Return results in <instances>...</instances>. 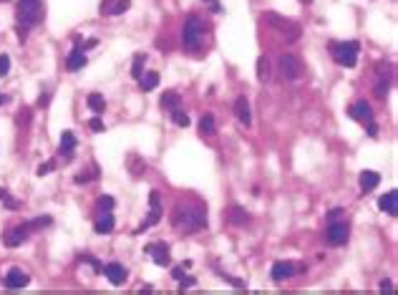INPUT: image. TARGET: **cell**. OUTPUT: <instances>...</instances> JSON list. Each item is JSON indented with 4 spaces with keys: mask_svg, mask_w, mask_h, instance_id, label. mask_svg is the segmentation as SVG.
<instances>
[{
    "mask_svg": "<svg viewBox=\"0 0 398 295\" xmlns=\"http://www.w3.org/2000/svg\"><path fill=\"white\" fill-rule=\"evenodd\" d=\"M350 116H353L355 121L365 124L370 136H375V134H378V126H375V121H373V109H370V104H368V101H363V99H360V101H355V104L350 106Z\"/></svg>",
    "mask_w": 398,
    "mask_h": 295,
    "instance_id": "obj_5",
    "label": "cell"
},
{
    "mask_svg": "<svg viewBox=\"0 0 398 295\" xmlns=\"http://www.w3.org/2000/svg\"><path fill=\"white\" fill-rule=\"evenodd\" d=\"M227 220H230L232 225L242 227V225H247V220H250V212H247L245 207H240V205H232V207L227 210Z\"/></svg>",
    "mask_w": 398,
    "mask_h": 295,
    "instance_id": "obj_20",
    "label": "cell"
},
{
    "mask_svg": "<svg viewBox=\"0 0 398 295\" xmlns=\"http://www.w3.org/2000/svg\"><path fill=\"white\" fill-rule=\"evenodd\" d=\"M194 282H196V280H194V277H186V280H184V277H181V280H179V287H181V290H184V287H191V285H194Z\"/></svg>",
    "mask_w": 398,
    "mask_h": 295,
    "instance_id": "obj_38",
    "label": "cell"
},
{
    "mask_svg": "<svg viewBox=\"0 0 398 295\" xmlns=\"http://www.w3.org/2000/svg\"><path fill=\"white\" fill-rule=\"evenodd\" d=\"M81 260H83V262H88V265H91L96 272H101V270H104V265H101L96 257H91V255H81Z\"/></svg>",
    "mask_w": 398,
    "mask_h": 295,
    "instance_id": "obj_33",
    "label": "cell"
},
{
    "mask_svg": "<svg viewBox=\"0 0 398 295\" xmlns=\"http://www.w3.org/2000/svg\"><path fill=\"white\" fill-rule=\"evenodd\" d=\"M280 73H282V78H287V81H297V78L303 76V61H300L295 53L280 56Z\"/></svg>",
    "mask_w": 398,
    "mask_h": 295,
    "instance_id": "obj_7",
    "label": "cell"
},
{
    "mask_svg": "<svg viewBox=\"0 0 398 295\" xmlns=\"http://www.w3.org/2000/svg\"><path fill=\"white\" fill-rule=\"evenodd\" d=\"M181 275H184V267H174V270H171V277H174V280H181Z\"/></svg>",
    "mask_w": 398,
    "mask_h": 295,
    "instance_id": "obj_39",
    "label": "cell"
},
{
    "mask_svg": "<svg viewBox=\"0 0 398 295\" xmlns=\"http://www.w3.org/2000/svg\"><path fill=\"white\" fill-rule=\"evenodd\" d=\"M93 131H104V121L101 119H91V124H88Z\"/></svg>",
    "mask_w": 398,
    "mask_h": 295,
    "instance_id": "obj_37",
    "label": "cell"
},
{
    "mask_svg": "<svg viewBox=\"0 0 398 295\" xmlns=\"http://www.w3.org/2000/svg\"><path fill=\"white\" fill-rule=\"evenodd\" d=\"M83 66H86V48H83L81 38H76L73 51H71V56L66 58V68H68V71H78V68H83Z\"/></svg>",
    "mask_w": 398,
    "mask_h": 295,
    "instance_id": "obj_10",
    "label": "cell"
},
{
    "mask_svg": "<svg viewBox=\"0 0 398 295\" xmlns=\"http://www.w3.org/2000/svg\"><path fill=\"white\" fill-rule=\"evenodd\" d=\"M139 86H141V91H154V88L159 86V73H156V71L141 73V76H139Z\"/></svg>",
    "mask_w": 398,
    "mask_h": 295,
    "instance_id": "obj_23",
    "label": "cell"
},
{
    "mask_svg": "<svg viewBox=\"0 0 398 295\" xmlns=\"http://www.w3.org/2000/svg\"><path fill=\"white\" fill-rule=\"evenodd\" d=\"M171 121L176 124V126H189L191 121H189V116H186V111H181V109H176V111H171Z\"/></svg>",
    "mask_w": 398,
    "mask_h": 295,
    "instance_id": "obj_29",
    "label": "cell"
},
{
    "mask_svg": "<svg viewBox=\"0 0 398 295\" xmlns=\"http://www.w3.org/2000/svg\"><path fill=\"white\" fill-rule=\"evenodd\" d=\"M48 104H51V93H48V91H43V93H41V99H38V106L43 109V106H48Z\"/></svg>",
    "mask_w": 398,
    "mask_h": 295,
    "instance_id": "obj_35",
    "label": "cell"
},
{
    "mask_svg": "<svg viewBox=\"0 0 398 295\" xmlns=\"http://www.w3.org/2000/svg\"><path fill=\"white\" fill-rule=\"evenodd\" d=\"M8 71H11V56L0 53V76H8Z\"/></svg>",
    "mask_w": 398,
    "mask_h": 295,
    "instance_id": "obj_32",
    "label": "cell"
},
{
    "mask_svg": "<svg viewBox=\"0 0 398 295\" xmlns=\"http://www.w3.org/2000/svg\"><path fill=\"white\" fill-rule=\"evenodd\" d=\"M205 3L210 6V11H212V13H222V6L217 3V0H205Z\"/></svg>",
    "mask_w": 398,
    "mask_h": 295,
    "instance_id": "obj_36",
    "label": "cell"
},
{
    "mask_svg": "<svg viewBox=\"0 0 398 295\" xmlns=\"http://www.w3.org/2000/svg\"><path fill=\"white\" fill-rule=\"evenodd\" d=\"M380 290H390V280H383V282H380Z\"/></svg>",
    "mask_w": 398,
    "mask_h": 295,
    "instance_id": "obj_41",
    "label": "cell"
},
{
    "mask_svg": "<svg viewBox=\"0 0 398 295\" xmlns=\"http://www.w3.org/2000/svg\"><path fill=\"white\" fill-rule=\"evenodd\" d=\"M378 207H380L383 212H388L390 217H395V215H398V192L390 189L388 194H383V197L378 200Z\"/></svg>",
    "mask_w": 398,
    "mask_h": 295,
    "instance_id": "obj_18",
    "label": "cell"
},
{
    "mask_svg": "<svg viewBox=\"0 0 398 295\" xmlns=\"http://www.w3.org/2000/svg\"><path fill=\"white\" fill-rule=\"evenodd\" d=\"M181 46L189 53H196L199 48L205 46V23L199 21L196 16H189L184 28H181Z\"/></svg>",
    "mask_w": 398,
    "mask_h": 295,
    "instance_id": "obj_2",
    "label": "cell"
},
{
    "mask_svg": "<svg viewBox=\"0 0 398 295\" xmlns=\"http://www.w3.org/2000/svg\"><path fill=\"white\" fill-rule=\"evenodd\" d=\"M88 109H91L93 114H104V109H106L104 96H101V93H91V96H88Z\"/></svg>",
    "mask_w": 398,
    "mask_h": 295,
    "instance_id": "obj_25",
    "label": "cell"
},
{
    "mask_svg": "<svg viewBox=\"0 0 398 295\" xmlns=\"http://www.w3.org/2000/svg\"><path fill=\"white\" fill-rule=\"evenodd\" d=\"M378 184H380V174L378 172H370V169L360 172V189L363 192H373Z\"/></svg>",
    "mask_w": 398,
    "mask_h": 295,
    "instance_id": "obj_21",
    "label": "cell"
},
{
    "mask_svg": "<svg viewBox=\"0 0 398 295\" xmlns=\"http://www.w3.org/2000/svg\"><path fill=\"white\" fill-rule=\"evenodd\" d=\"M235 116H237V121L245 124V126L252 124V109H250L247 96H237V101H235Z\"/></svg>",
    "mask_w": 398,
    "mask_h": 295,
    "instance_id": "obj_16",
    "label": "cell"
},
{
    "mask_svg": "<svg viewBox=\"0 0 398 295\" xmlns=\"http://www.w3.org/2000/svg\"><path fill=\"white\" fill-rule=\"evenodd\" d=\"M48 172H53V162H46V164L38 167V177H43V174H48Z\"/></svg>",
    "mask_w": 398,
    "mask_h": 295,
    "instance_id": "obj_34",
    "label": "cell"
},
{
    "mask_svg": "<svg viewBox=\"0 0 398 295\" xmlns=\"http://www.w3.org/2000/svg\"><path fill=\"white\" fill-rule=\"evenodd\" d=\"M159 220H161V194L154 189L151 194H149V220L136 230V232H144V230H149V227H154V225H159Z\"/></svg>",
    "mask_w": 398,
    "mask_h": 295,
    "instance_id": "obj_8",
    "label": "cell"
},
{
    "mask_svg": "<svg viewBox=\"0 0 398 295\" xmlns=\"http://www.w3.org/2000/svg\"><path fill=\"white\" fill-rule=\"evenodd\" d=\"M73 149H76V134L73 131H63L61 134V154L66 157V162L73 159Z\"/></svg>",
    "mask_w": 398,
    "mask_h": 295,
    "instance_id": "obj_19",
    "label": "cell"
},
{
    "mask_svg": "<svg viewBox=\"0 0 398 295\" xmlns=\"http://www.w3.org/2000/svg\"><path fill=\"white\" fill-rule=\"evenodd\" d=\"M300 267H295L292 262H285V260H280V262H275L272 267H270V277L275 280V282H282V280H290V277H295V272H297Z\"/></svg>",
    "mask_w": 398,
    "mask_h": 295,
    "instance_id": "obj_11",
    "label": "cell"
},
{
    "mask_svg": "<svg viewBox=\"0 0 398 295\" xmlns=\"http://www.w3.org/2000/svg\"><path fill=\"white\" fill-rule=\"evenodd\" d=\"M171 225L176 230H184V232H199L202 227H207V217H205L202 207H181V205H176V210L171 215Z\"/></svg>",
    "mask_w": 398,
    "mask_h": 295,
    "instance_id": "obj_1",
    "label": "cell"
},
{
    "mask_svg": "<svg viewBox=\"0 0 398 295\" xmlns=\"http://www.w3.org/2000/svg\"><path fill=\"white\" fill-rule=\"evenodd\" d=\"M43 18V0H18V23L23 28L38 26Z\"/></svg>",
    "mask_w": 398,
    "mask_h": 295,
    "instance_id": "obj_4",
    "label": "cell"
},
{
    "mask_svg": "<svg viewBox=\"0 0 398 295\" xmlns=\"http://www.w3.org/2000/svg\"><path fill=\"white\" fill-rule=\"evenodd\" d=\"M348 235H350V227L348 222H338V220H330L328 230H325V242L333 245V247H340L348 242Z\"/></svg>",
    "mask_w": 398,
    "mask_h": 295,
    "instance_id": "obj_6",
    "label": "cell"
},
{
    "mask_svg": "<svg viewBox=\"0 0 398 295\" xmlns=\"http://www.w3.org/2000/svg\"><path fill=\"white\" fill-rule=\"evenodd\" d=\"M215 129L217 126H215V116L212 114H205L202 119H199V131L202 134H215Z\"/></svg>",
    "mask_w": 398,
    "mask_h": 295,
    "instance_id": "obj_26",
    "label": "cell"
},
{
    "mask_svg": "<svg viewBox=\"0 0 398 295\" xmlns=\"http://www.w3.org/2000/svg\"><path fill=\"white\" fill-rule=\"evenodd\" d=\"M3 101H6V96H3V93H0V104H3Z\"/></svg>",
    "mask_w": 398,
    "mask_h": 295,
    "instance_id": "obj_42",
    "label": "cell"
},
{
    "mask_svg": "<svg viewBox=\"0 0 398 295\" xmlns=\"http://www.w3.org/2000/svg\"><path fill=\"white\" fill-rule=\"evenodd\" d=\"M265 18H267V23H270L272 28H277L280 33H285V36H287V41H297V36H300V28H297L295 23H290V21H282L277 13H267Z\"/></svg>",
    "mask_w": 398,
    "mask_h": 295,
    "instance_id": "obj_9",
    "label": "cell"
},
{
    "mask_svg": "<svg viewBox=\"0 0 398 295\" xmlns=\"http://www.w3.org/2000/svg\"><path fill=\"white\" fill-rule=\"evenodd\" d=\"M179 93L176 91H164V96H161V109H166V111H176L179 109Z\"/></svg>",
    "mask_w": 398,
    "mask_h": 295,
    "instance_id": "obj_24",
    "label": "cell"
},
{
    "mask_svg": "<svg viewBox=\"0 0 398 295\" xmlns=\"http://www.w3.org/2000/svg\"><path fill=\"white\" fill-rule=\"evenodd\" d=\"M131 0H101V13L106 16H121L124 11H129Z\"/></svg>",
    "mask_w": 398,
    "mask_h": 295,
    "instance_id": "obj_17",
    "label": "cell"
},
{
    "mask_svg": "<svg viewBox=\"0 0 398 295\" xmlns=\"http://www.w3.org/2000/svg\"><path fill=\"white\" fill-rule=\"evenodd\" d=\"M28 282H31V277H28V272L21 270V267H11L8 275H6V287H11V290H21V287H26Z\"/></svg>",
    "mask_w": 398,
    "mask_h": 295,
    "instance_id": "obj_13",
    "label": "cell"
},
{
    "mask_svg": "<svg viewBox=\"0 0 398 295\" xmlns=\"http://www.w3.org/2000/svg\"><path fill=\"white\" fill-rule=\"evenodd\" d=\"M28 232H31V225H28V222L21 225V227H16V230H8V232H6V245H8V247H21V245L28 240Z\"/></svg>",
    "mask_w": 398,
    "mask_h": 295,
    "instance_id": "obj_15",
    "label": "cell"
},
{
    "mask_svg": "<svg viewBox=\"0 0 398 295\" xmlns=\"http://www.w3.org/2000/svg\"><path fill=\"white\" fill-rule=\"evenodd\" d=\"M144 63H146V56L144 53H136L134 56V66H131V76L139 81V76H141V71H144Z\"/></svg>",
    "mask_w": 398,
    "mask_h": 295,
    "instance_id": "obj_27",
    "label": "cell"
},
{
    "mask_svg": "<svg viewBox=\"0 0 398 295\" xmlns=\"http://www.w3.org/2000/svg\"><path fill=\"white\" fill-rule=\"evenodd\" d=\"M330 53L335 58L338 66H345V68H353L358 63V53H360V46L358 41H343V43H330Z\"/></svg>",
    "mask_w": 398,
    "mask_h": 295,
    "instance_id": "obj_3",
    "label": "cell"
},
{
    "mask_svg": "<svg viewBox=\"0 0 398 295\" xmlns=\"http://www.w3.org/2000/svg\"><path fill=\"white\" fill-rule=\"evenodd\" d=\"M93 230H96L98 235H109V232H114V215H111V212H101L98 220L93 222Z\"/></svg>",
    "mask_w": 398,
    "mask_h": 295,
    "instance_id": "obj_22",
    "label": "cell"
},
{
    "mask_svg": "<svg viewBox=\"0 0 398 295\" xmlns=\"http://www.w3.org/2000/svg\"><path fill=\"white\" fill-rule=\"evenodd\" d=\"M338 215H343V210H338V207H335V210H330V212H328V220H338Z\"/></svg>",
    "mask_w": 398,
    "mask_h": 295,
    "instance_id": "obj_40",
    "label": "cell"
},
{
    "mask_svg": "<svg viewBox=\"0 0 398 295\" xmlns=\"http://www.w3.org/2000/svg\"><path fill=\"white\" fill-rule=\"evenodd\" d=\"M111 210H114V197L104 194V197L98 200V212H111Z\"/></svg>",
    "mask_w": 398,
    "mask_h": 295,
    "instance_id": "obj_31",
    "label": "cell"
},
{
    "mask_svg": "<svg viewBox=\"0 0 398 295\" xmlns=\"http://www.w3.org/2000/svg\"><path fill=\"white\" fill-rule=\"evenodd\" d=\"M0 202H3L8 210H18V207H21V205L11 197V192H8V189H3V187H0Z\"/></svg>",
    "mask_w": 398,
    "mask_h": 295,
    "instance_id": "obj_30",
    "label": "cell"
},
{
    "mask_svg": "<svg viewBox=\"0 0 398 295\" xmlns=\"http://www.w3.org/2000/svg\"><path fill=\"white\" fill-rule=\"evenodd\" d=\"M257 78H260V81H267V78H270V63H267L265 56L257 58Z\"/></svg>",
    "mask_w": 398,
    "mask_h": 295,
    "instance_id": "obj_28",
    "label": "cell"
},
{
    "mask_svg": "<svg viewBox=\"0 0 398 295\" xmlns=\"http://www.w3.org/2000/svg\"><path fill=\"white\" fill-rule=\"evenodd\" d=\"M101 272L109 277V282H111V285H124V282H126V277H129L126 267H124V265H119V262H106Z\"/></svg>",
    "mask_w": 398,
    "mask_h": 295,
    "instance_id": "obj_12",
    "label": "cell"
},
{
    "mask_svg": "<svg viewBox=\"0 0 398 295\" xmlns=\"http://www.w3.org/2000/svg\"><path fill=\"white\" fill-rule=\"evenodd\" d=\"M146 252L151 255L154 265H159V267H166V265H169V247H166L164 242H151V245H146Z\"/></svg>",
    "mask_w": 398,
    "mask_h": 295,
    "instance_id": "obj_14",
    "label": "cell"
}]
</instances>
